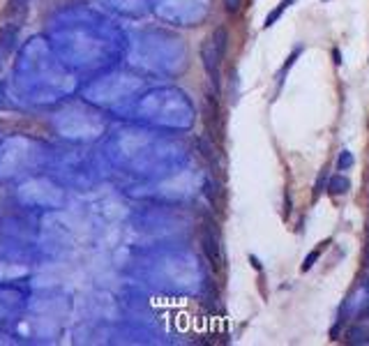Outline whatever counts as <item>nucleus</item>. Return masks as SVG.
<instances>
[{
	"mask_svg": "<svg viewBox=\"0 0 369 346\" xmlns=\"http://www.w3.org/2000/svg\"><path fill=\"white\" fill-rule=\"evenodd\" d=\"M201 250H203L205 259L210 261L212 268L219 270L224 266V254H221V240H219V231L212 221H203L201 224Z\"/></svg>",
	"mask_w": 369,
	"mask_h": 346,
	"instance_id": "nucleus-1",
	"label": "nucleus"
},
{
	"mask_svg": "<svg viewBox=\"0 0 369 346\" xmlns=\"http://www.w3.org/2000/svg\"><path fill=\"white\" fill-rule=\"evenodd\" d=\"M205 127H208V134H210L212 141H221L224 118H221V108H219V102H217V95H212V92L205 95Z\"/></svg>",
	"mask_w": 369,
	"mask_h": 346,
	"instance_id": "nucleus-2",
	"label": "nucleus"
},
{
	"mask_svg": "<svg viewBox=\"0 0 369 346\" xmlns=\"http://www.w3.org/2000/svg\"><path fill=\"white\" fill-rule=\"evenodd\" d=\"M201 60H203V67H205V72H208V76H210L215 90H219V85H221V76H219L221 58L217 56L215 46H212L210 40H205L203 46H201Z\"/></svg>",
	"mask_w": 369,
	"mask_h": 346,
	"instance_id": "nucleus-3",
	"label": "nucleus"
},
{
	"mask_svg": "<svg viewBox=\"0 0 369 346\" xmlns=\"http://www.w3.org/2000/svg\"><path fill=\"white\" fill-rule=\"evenodd\" d=\"M17 37H19V23H5L0 28V51L10 53L17 44Z\"/></svg>",
	"mask_w": 369,
	"mask_h": 346,
	"instance_id": "nucleus-4",
	"label": "nucleus"
},
{
	"mask_svg": "<svg viewBox=\"0 0 369 346\" xmlns=\"http://www.w3.org/2000/svg\"><path fill=\"white\" fill-rule=\"evenodd\" d=\"M228 30L224 28V26H217L215 30H212V37H210V42H212V46H215V51H217V56L224 60L226 58V51H228Z\"/></svg>",
	"mask_w": 369,
	"mask_h": 346,
	"instance_id": "nucleus-5",
	"label": "nucleus"
},
{
	"mask_svg": "<svg viewBox=\"0 0 369 346\" xmlns=\"http://www.w3.org/2000/svg\"><path fill=\"white\" fill-rule=\"evenodd\" d=\"M344 341L346 344H353V346H358V344H369V328L367 325H351V328L346 330V337H344Z\"/></svg>",
	"mask_w": 369,
	"mask_h": 346,
	"instance_id": "nucleus-6",
	"label": "nucleus"
},
{
	"mask_svg": "<svg viewBox=\"0 0 369 346\" xmlns=\"http://www.w3.org/2000/svg\"><path fill=\"white\" fill-rule=\"evenodd\" d=\"M203 194L208 196V201H210V205L215 210H221V203H224V189L217 185V182L212 180H205L203 185Z\"/></svg>",
	"mask_w": 369,
	"mask_h": 346,
	"instance_id": "nucleus-7",
	"label": "nucleus"
},
{
	"mask_svg": "<svg viewBox=\"0 0 369 346\" xmlns=\"http://www.w3.org/2000/svg\"><path fill=\"white\" fill-rule=\"evenodd\" d=\"M351 189V180L344 176H332L328 180V192L330 194H346Z\"/></svg>",
	"mask_w": 369,
	"mask_h": 346,
	"instance_id": "nucleus-8",
	"label": "nucleus"
},
{
	"mask_svg": "<svg viewBox=\"0 0 369 346\" xmlns=\"http://www.w3.org/2000/svg\"><path fill=\"white\" fill-rule=\"evenodd\" d=\"M295 0H282V3H279L277 7H275L273 12H270V14H268L266 17V21H263V28H270V26H275V23L279 21V17H282V14H284V10L286 7H291L293 5Z\"/></svg>",
	"mask_w": 369,
	"mask_h": 346,
	"instance_id": "nucleus-9",
	"label": "nucleus"
},
{
	"mask_svg": "<svg viewBox=\"0 0 369 346\" xmlns=\"http://www.w3.org/2000/svg\"><path fill=\"white\" fill-rule=\"evenodd\" d=\"M26 5H28V0H7V7H5V12H3V17L12 19L14 14H23V12H26Z\"/></svg>",
	"mask_w": 369,
	"mask_h": 346,
	"instance_id": "nucleus-10",
	"label": "nucleus"
},
{
	"mask_svg": "<svg viewBox=\"0 0 369 346\" xmlns=\"http://www.w3.org/2000/svg\"><path fill=\"white\" fill-rule=\"evenodd\" d=\"M323 247H328V243H321V247H316V250L314 252H309V254L305 256V263H302V270H312L314 268V263L318 261V256H321V252H323Z\"/></svg>",
	"mask_w": 369,
	"mask_h": 346,
	"instance_id": "nucleus-11",
	"label": "nucleus"
},
{
	"mask_svg": "<svg viewBox=\"0 0 369 346\" xmlns=\"http://www.w3.org/2000/svg\"><path fill=\"white\" fill-rule=\"evenodd\" d=\"M353 166V155L348 153V150H341L339 159H337V169L339 171H348Z\"/></svg>",
	"mask_w": 369,
	"mask_h": 346,
	"instance_id": "nucleus-12",
	"label": "nucleus"
},
{
	"mask_svg": "<svg viewBox=\"0 0 369 346\" xmlns=\"http://www.w3.org/2000/svg\"><path fill=\"white\" fill-rule=\"evenodd\" d=\"M300 53H302V49H300V46H298V49H295V51L289 56V60H286V63H284V67H282V72H279V85L284 83V74L289 72L291 67H293V60H295V58H298V56H300Z\"/></svg>",
	"mask_w": 369,
	"mask_h": 346,
	"instance_id": "nucleus-13",
	"label": "nucleus"
},
{
	"mask_svg": "<svg viewBox=\"0 0 369 346\" xmlns=\"http://www.w3.org/2000/svg\"><path fill=\"white\" fill-rule=\"evenodd\" d=\"M221 3H224L226 12H231V14H235L240 10V5H242V0H221Z\"/></svg>",
	"mask_w": 369,
	"mask_h": 346,
	"instance_id": "nucleus-14",
	"label": "nucleus"
},
{
	"mask_svg": "<svg viewBox=\"0 0 369 346\" xmlns=\"http://www.w3.org/2000/svg\"><path fill=\"white\" fill-rule=\"evenodd\" d=\"M323 182H325V171L318 176V180H316V187H314V196H318V194L323 192Z\"/></svg>",
	"mask_w": 369,
	"mask_h": 346,
	"instance_id": "nucleus-15",
	"label": "nucleus"
},
{
	"mask_svg": "<svg viewBox=\"0 0 369 346\" xmlns=\"http://www.w3.org/2000/svg\"><path fill=\"white\" fill-rule=\"evenodd\" d=\"M332 58H335V65H341V56H339V51H332Z\"/></svg>",
	"mask_w": 369,
	"mask_h": 346,
	"instance_id": "nucleus-16",
	"label": "nucleus"
},
{
	"mask_svg": "<svg viewBox=\"0 0 369 346\" xmlns=\"http://www.w3.org/2000/svg\"><path fill=\"white\" fill-rule=\"evenodd\" d=\"M250 261L254 263V268H256V270H261V263H259V259H256V256H250Z\"/></svg>",
	"mask_w": 369,
	"mask_h": 346,
	"instance_id": "nucleus-17",
	"label": "nucleus"
},
{
	"mask_svg": "<svg viewBox=\"0 0 369 346\" xmlns=\"http://www.w3.org/2000/svg\"><path fill=\"white\" fill-rule=\"evenodd\" d=\"M0 53H3V51H0Z\"/></svg>",
	"mask_w": 369,
	"mask_h": 346,
	"instance_id": "nucleus-18",
	"label": "nucleus"
}]
</instances>
